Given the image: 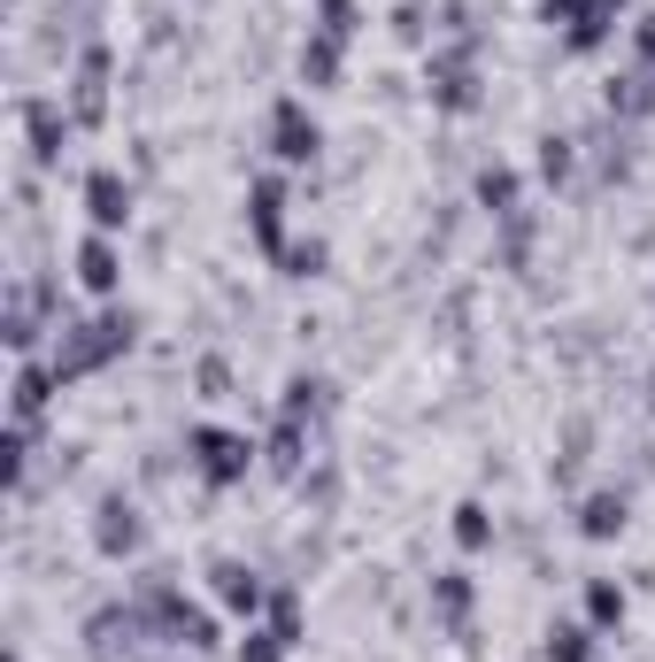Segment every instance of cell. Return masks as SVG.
<instances>
[{"mask_svg":"<svg viewBox=\"0 0 655 662\" xmlns=\"http://www.w3.org/2000/svg\"><path fill=\"white\" fill-rule=\"evenodd\" d=\"M216 593H224V609H255V601H263V586H255L239 562H224V570H216Z\"/></svg>","mask_w":655,"mask_h":662,"instance_id":"cell-6","label":"cell"},{"mask_svg":"<svg viewBox=\"0 0 655 662\" xmlns=\"http://www.w3.org/2000/svg\"><path fill=\"white\" fill-rule=\"evenodd\" d=\"M193 447H201V470H208L216 486H232V478L247 470V455H255V447H247V439H232V432H201Z\"/></svg>","mask_w":655,"mask_h":662,"instance_id":"cell-3","label":"cell"},{"mask_svg":"<svg viewBox=\"0 0 655 662\" xmlns=\"http://www.w3.org/2000/svg\"><path fill=\"white\" fill-rule=\"evenodd\" d=\"M547 655H555V662H586V632H579V624H563V632L547 640Z\"/></svg>","mask_w":655,"mask_h":662,"instance_id":"cell-12","label":"cell"},{"mask_svg":"<svg viewBox=\"0 0 655 662\" xmlns=\"http://www.w3.org/2000/svg\"><path fill=\"white\" fill-rule=\"evenodd\" d=\"M625 617V593L617 586H594V624H617Z\"/></svg>","mask_w":655,"mask_h":662,"instance_id":"cell-13","label":"cell"},{"mask_svg":"<svg viewBox=\"0 0 655 662\" xmlns=\"http://www.w3.org/2000/svg\"><path fill=\"white\" fill-rule=\"evenodd\" d=\"M39 401H47V377L23 370V377H16V416H39Z\"/></svg>","mask_w":655,"mask_h":662,"instance_id":"cell-10","label":"cell"},{"mask_svg":"<svg viewBox=\"0 0 655 662\" xmlns=\"http://www.w3.org/2000/svg\"><path fill=\"white\" fill-rule=\"evenodd\" d=\"M270 132H278V155H286V163H309V155H317V124L301 116V101H278V108H270Z\"/></svg>","mask_w":655,"mask_h":662,"instance_id":"cell-2","label":"cell"},{"mask_svg":"<svg viewBox=\"0 0 655 662\" xmlns=\"http://www.w3.org/2000/svg\"><path fill=\"white\" fill-rule=\"evenodd\" d=\"M586 531H594V539L625 531V500H617V494H594V500H586Z\"/></svg>","mask_w":655,"mask_h":662,"instance_id":"cell-7","label":"cell"},{"mask_svg":"<svg viewBox=\"0 0 655 662\" xmlns=\"http://www.w3.org/2000/svg\"><path fill=\"white\" fill-rule=\"evenodd\" d=\"M85 208H93V224H101V231H116V224L132 216V193H124V177H109V169H101V177L85 185Z\"/></svg>","mask_w":655,"mask_h":662,"instance_id":"cell-4","label":"cell"},{"mask_svg":"<svg viewBox=\"0 0 655 662\" xmlns=\"http://www.w3.org/2000/svg\"><path fill=\"white\" fill-rule=\"evenodd\" d=\"M78 270H85V286H93V293H109V286H116V255H109V239H85Z\"/></svg>","mask_w":655,"mask_h":662,"instance_id":"cell-5","label":"cell"},{"mask_svg":"<svg viewBox=\"0 0 655 662\" xmlns=\"http://www.w3.org/2000/svg\"><path fill=\"white\" fill-rule=\"evenodd\" d=\"M278 208H286L278 185H263V193H255V231H263V247H278Z\"/></svg>","mask_w":655,"mask_h":662,"instance_id":"cell-9","label":"cell"},{"mask_svg":"<svg viewBox=\"0 0 655 662\" xmlns=\"http://www.w3.org/2000/svg\"><path fill=\"white\" fill-rule=\"evenodd\" d=\"M456 539H463V547H487V508H479V500L456 508Z\"/></svg>","mask_w":655,"mask_h":662,"instance_id":"cell-11","label":"cell"},{"mask_svg":"<svg viewBox=\"0 0 655 662\" xmlns=\"http://www.w3.org/2000/svg\"><path fill=\"white\" fill-rule=\"evenodd\" d=\"M641 54H655V15H641Z\"/></svg>","mask_w":655,"mask_h":662,"instance_id":"cell-14","label":"cell"},{"mask_svg":"<svg viewBox=\"0 0 655 662\" xmlns=\"http://www.w3.org/2000/svg\"><path fill=\"white\" fill-rule=\"evenodd\" d=\"M124 339H132V324H116V317H109V324H85V339H70V346L54 354V370H62V377H70V370H93V362H109Z\"/></svg>","mask_w":655,"mask_h":662,"instance_id":"cell-1","label":"cell"},{"mask_svg":"<svg viewBox=\"0 0 655 662\" xmlns=\"http://www.w3.org/2000/svg\"><path fill=\"white\" fill-rule=\"evenodd\" d=\"M132 539H140V531H132V508H116V500H109V508H101V547L116 555V547H132Z\"/></svg>","mask_w":655,"mask_h":662,"instance_id":"cell-8","label":"cell"}]
</instances>
